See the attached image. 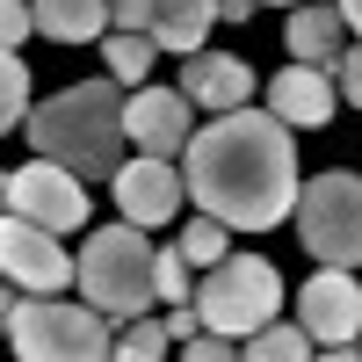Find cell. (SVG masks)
I'll return each mask as SVG.
<instances>
[{
    "instance_id": "cell-30",
    "label": "cell",
    "mask_w": 362,
    "mask_h": 362,
    "mask_svg": "<svg viewBox=\"0 0 362 362\" xmlns=\"http://www.w3.org/2000/svg\"><path fill=\"white\" fill-rule=\"evenodd\" d=\"M15 210V174H0V218Z\"/></svg>"
},
{
    "instance_id": "cell-13",
    "label": "cell",
    "mask_w": 362,
    "mask_h": 362,
    "mask_svg": "<svg viewBox=\"0 0 362 362\" xmlns=\"http://www.w3.org/2000/svg\"><path fill=\"white\" fill-rule=\"evenodd\" d=\"M181 95L196 109L225 116V109H247L254 102V66L239 51H189L181 58Z\"/></svg>"
},
{
    "instance_id": "cell-8",
    "label": "cell",
    "mask_w": 362,
    "mask_h": 362,
    "mask_svg": "<svg viewBox=\"0 0 362 362\" xmlns=\"http://www.w3.org/2000/svg\"><path fill=\"white\" fill-rule=\"evenodd\" d=\"M0 276H8L15 290H37V297H58L73 283V254L66 239H58L51 225L22 218V210H8L0 218Z\"/></svg>"
},
{
    "instance_id": "cell-10",
    "label": "cell",
    "mask_w": 362,
    "mask_h": 362,
    "mask_svg": "<svg viewBox=\"0 0 362 362\" xmlns=\"http://www.w3.org/2000/svg\"><path fill=\"white\" fill-rule=\"evenodd\" d=\"M109 189H116V210H124L131 225H174L189 181H181V167L160 160V153H131L124 167L109 174Z\"/></svg>"
},
{
    "instance_id": "cell-15",
    "label": "cell",
    "mask_w": 362,
    "mask_h": 362,
    "mask_svg": "<svg viewBox=\"0 0 362 362\" xmlns=\"http://www.w3.org/2000/svg\"><path fill=\"white\" fill-rule=\"evenodd\" d=\"M29 15H37V37L51 44H102L109 0H29Z\"/></svg>"
},
{
    "instance_id": "cell-17",
    "label": "cell",
    "mask_w": 362,
    "mask_h": 362,
    "mask_svg": "<svg viewBox=\"0 0 362 362\" xmlns=\"http://www.w3.org/2000/svg\"><path fill=\"white\" fill-rule=\"evenodd\" d=\"M153 58H160L153 29H102V66H109V80H116V87H145Z\"/></svg>"
},
{
    "instance_id": "cell-12",
    "label": "cell",
    "mask_w": 362,
    "mask_h": 362,
    "mask_svg": "<svg viewBox=\"0 0 362 362\" xmlns=\"http://www.w3.org/2000/svg\"><path fill=\"white\" fill-rule=\"evenodd\" d=\"M334 109H341V87H334L326 66H297L290 58V66L268 80V116H283L290 131H326Z\"/></svg>"
},
{
    "instance_id": "cell-20",
    "label": "cell",
    "mask_w": 362,
    "mask_h": 362,
    "mask_svg": "<svg viewBox=\"0 0 362 362\" xmlns=\"http://www.w3.org/2000/svg\"><path fill=\"white\" fill-rule=\"evenodd\" d=\"M153 297H167V305H189L196 297V261L181 254V239L174 247H153Z\"/></svg>"
},
{
    "instance_id": "cell-7",
    "label": "cell",
    "mask_w": 362,
    "mask_h": 362,
    "mask_svg": "<svg viewBox=\"0 0 362 362\" xmlns=\"http://www.w3.org/2000/svg\"><path fill=\"white\" fill-rule=\"evenodd\" d=\"M297 326L319 341V355H355L362 348V283H355V268H334V261H319V276L297 283Z\"/></svg>"
},
{
    "instance_id": "cell-28",
    "label": "cell",
    "mask_w": 362,
    "mask_h": 362,
    "mask_svg": "<svg viewBox=\"0 0 362 362\" xmlns=\"http://www.w3.org/2000/svg\"><path fill=\"white\" fill-rule=\"evenodd\" d=\"M210 8H218V22H247V15H254V0H210Z\"/></svg>"
},
{
    "instance_id": "cell-31",
    "label": "cell",
    "mask_w": 362,
    "mask_h": 362,
    "mask_svg": "<svg viewBox=\"0 0 362 362\" xmlns=\"http://www.w3.org/2000/svg\"><path fill=\"white\" fill-rule=\"evenodd\" d=\"M254 8H297V0H254Z\"/></svg>"
},
{
    "instance_id": "cell-2",
    "label": "cell",
    "mask_w": 362,
    "mask_h": 362,
    "mask_svg": "<svg viewBox=\"0 0 362 362\" xmlns=\"http://www.w3.org/2000/svg\"><path fill=\"white\" fill-rule=\"evenodd\" d=\"M124 95H131V87H116V80L102 73V80H73V87H58L51 102H29V116H22L29 153L73 167L80 181H109L116 167L131 160Z\"/></svg>"
},
{
    "instance_id": "cell-24",
    "label": "cell",
    "mask_w": 362,
    "mask_h": 362,
    "mask_svg": "<svg viewBox=\"0 0 362 362\" xmlns=\"http://www.w3.org/2000/svg\"><path fill=\"white\" fill-rule=\"evenodd\" d=\"M334 87H341V102H355V109H362V37H355V44H341V58H334Z\"/></svg>"
},
{
    "instance_id": "cell-6",
    "label": "cell",
    "mask_w": 362,
    "mask_h": 362,
    "mask_svg": "<svg viewBox=\"0 0 362 362\" xmlns=\"http://www.w3.org/2000/svg\"><path fill=\"white\" fill-rule=\"evenodd\" d=\"M196 312H203V326H218V334L247 341L261 319L283 312V276H276V261H261V254H225L218 268H203Z\"/></svg>"
},
{
    "instance_id": "cell-3",
    "label": "cell",
    "mask_w": 362,
    "mask_h": 362,
    "mask_svg": "<svg viewBox=\"0 0 362 362\" xmlns=\"http://www.w3.org/2000/svg\"><path fill=\"white\" fill-rule=\"evenodd\" d=\"M73 283H80L87 305L102 319H116V326L153 312V239H145V225H131V218L95 225L80 239V254H73Z\"/></svg>"
},
{
    "instance_id": "cell-29",
    "label": "cell",
    "mask_w": 362,
    "mask_h": 362,
    "mask_svg": "<svg viewBox=\"0 0 362 362\" xmlns=\"http://www.w3.org/2000/svg\"><path fill=\"white\" fill-rule=\"evenodd\" d=\"M334 8H341V22L355 29V37H362V0H334Z\"/></svg>"
},
{
    "instance_id": "cell-14",
    "label": "cell",
    "mask_w": 362,
    "mask_h": 362,
    "mask_svg": "<svg viewBox=\"0 0 362 362\" xmlns=\"http://www.w3.org/2000/svg\"><path fill=\"white\" fill-rule=\"evenodd\" d=\"M341 44H348V22H341L334 0H297V8H290V22H283V51L297 58V66H326V73H334Z\"/></svg>"
},
{
    "instance_id": "cell-4",
    "label": "cell",
    "mask_w": 362,
    "mask_h": 362,
    "mask_svg": "<svg viewBox=\"0 0 362 362\" xmlns=\"http://www.w3.org/2000/svg\"><path fill=\"white\" fill-rule=\"evenodd\" d=\"M8 348L22 362H102L109 355V319L95 305H66V290L58 297L22 290L15 319H8Z\"/></svg>"
},
{
    "instance_id": "cell-16",
    "label": "cell",
    "mask_w": 362,
    "mask_h": 362,
    "mask_svg": "<svg viewBox=\"0 0 362 362\" xmlns=\"http://www.w3.org/2000/svg\"><path fill=\"white\" fill-rule=\"evenodd\" d=\"M210 22H218L210 0H153V44L174 51V58H181V51H203Z\"/></svg>"
},
{
    "instance_id": "cell-1",
    "label": "cell",
    "mask_w": 362,
    "mask_h": 362,
    "mask_svg": "<svg viewBox=\"0 0 362 362\" xmlns=\"http://www.w3.org/2000/svg\"><path fill=\"white\" fill-rule=\"evenodd\" d=\"M181 181H189V203L210 210L218 225H239V232H268L290 218L297 203V145H290V124L268 109H225L196 124L189 153H181Z\"/></svg>"
},
{
    "instance_id": "cell-22",
    "label": "cell",
    "mask_w": 362,
    "mask_h": 362,
    "mask_svg": "<svg viewBox=\"0 0 362 362\" xmlns=\"http://www.w3.org/2000/svg\"><path fill=\"white\" fill-rule=\"evenodd\" d=\"M22 116H29V66L15 51H0V138L22 131Z\"/></svg>"
},
{
    "instance_id": "cell-18",
    "label": "cell",
    "mask_w": 362,
    "mask_h": 362,
    "mask_svg": "<svg viewBox=\"0 0 362 362\" xmlns=\"http://www.w3.org/2000/svg\"><path fill=\"white\" fill-rule=\"evenodd\" d=\"M312 348H319V341L305 334V326H290V319H261L254 334L239 341V355H247V362H305Z\"/></svg>"
},
{
    "instance_id": "cell-23",
    "label": "cell",
    "mask_w": 362,
    "mask_h": 362,
    "mask_svg": "<svg viewBox=\"0 0 362 362\" xmlns=\"http://www.w3.org/2000/svg\"><path fill=\"white\" fill-rule=\"evenodd\" d=\"M181 355H189V362H225V355H239V341L218 334V326H196V334L181 341Z\"/></svg>"
},
{
    "instance_id": "cell-5",
    "label": "cell",
    "mask_w": 362,
    "mask_h": 362,
    "mask_svg": "<svg viewBox=\"0 0 362 362\" xmlns=\"http://www.w3.org/2000/svg\"><path fill=\"white\" fill-rule=\"evenodd\" d=\"M297 239H305L312 261H334V268H362V174L348 167H326L312 181H297Z\"/></svg>"
},
{
    "instance_id": "cell-21",
    "label": "cell",
    "mask_w": 362,
    "mask_h": 362,
    "mask_svg": "<svg viewBox=\"0 0 362 362\" xmlns=\"http://www.w3.org/2000/svg\"><path fill=\"white\" fill-rule=\"evenodd\" d=\"M181 254H189L196 268H218V261L232 254V225H218L210 210H196V218L181 225Z\"/></svg>"
},
{
    "instance_id": "cell-11",
    "label": "cell",
    "mask_w": 362,
    "mask_h": 362,
    "mask_svg": "<svg viewBox=\"0 0 362 362\" xmlns=\"http://www.w3.org/2000/svg\"><path fill=\"white\" fill-rule=\"evenodd\" d=\"M15 210L37 218V225H51V232H80L87 225V181L73 167H58V160L37 153L29 167H15Z\"/></svg>"
},
{
    "instance_id": "cell-26",
    "label": "cell",
    "mask_w": 362,
    "mask_h": 362,
    "mask_svg": "<svg viewBox=\"0 0 362 362\" xmlns=\"http://www.w3.org/2000/svg\"><path fill=\"white\" fill-rule=\"evenodd\" d=\"M109 29H153V0H109Z\"/></svg>"
},
{
    "instance_id": "cell-27",
    "label": "cell",
    "mask_w": 362,
    "mask_h": 362,
    "mask_svg": "<svg viewBox=\"0 0 362 362\" xmlns=\"http://www.w3.org/2000/svg\"><path fill=\"white\" fill-rule=\"evenodd\" d=\"M15 297H22V290H15L8 276H0V341H8V319H15Z\"/></svg>"
},
{
    "instance_id": "cell-9",
    "label": "cell",
    "mask_w": 362,
    "mask_h": 362,
    "mask_svg": "<svg viewBox=\"0 0 362 362\" xmlns=\"http://www.w3.org/2000/svg\"><path fill=\"white\" fill-rule=\"evenodd\" d=\"M124 131H131V153L181 160L189 138H196V102L181 87H131L124 95Z\"/></svg>"
},
{
    "instance_id": "cell-25",
    "label": "cell",
    "mask_w": 362,
    "mask_h": 362,
    "mask_svg": "<svg viewBox=\"0 0 362 362\" xmlns=\"http://www.w3.org/2000/svg\"><path fill=\"white\" fill-rule=\"evenodd\" d=\"M37 29V15H29V0H0V51H22V37Z\"/></svg>"
},
{
    "instance_id": "cell-19",
    "label": "cell",
    "mask_w": 362,
    "mask_h": 362,
    "mask_svg": "<svg viewBox=\"0 0 362 362\" xmlns=\"http://www.w3.org/2000/svg\"><path fill=\"white\" fill-rule=\"evenodd\" d=\"M109 355L116 362H160L167 355V319H124V326H116V334H109Z\"/></svg>"
}]
</instances>
